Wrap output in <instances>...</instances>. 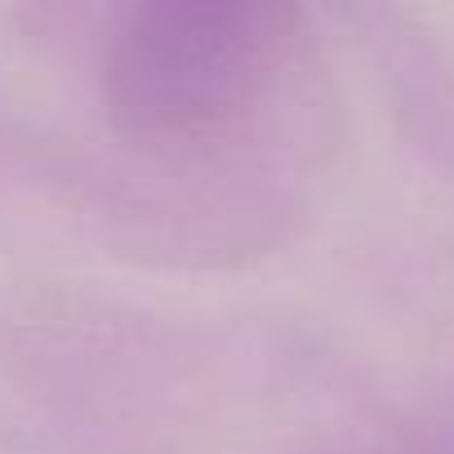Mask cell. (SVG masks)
<instances>
[{
  "instance_id": "obj_1",
  "label": "cell",
  "mask_w": 454,
  "mask_h": 454,
  "mask_svg": "<svg viewBox=\"0 0 454 454\" xmlns=\"http://www.w3.org/2000/svg\"><path fill=\"white\" fill-rule=\"evenodd\" d=\"M281 45L286 14L254 0L134 5L107 41V107L143 143L214 138L268 94Z\"/></svg>"
}]
</instances>
